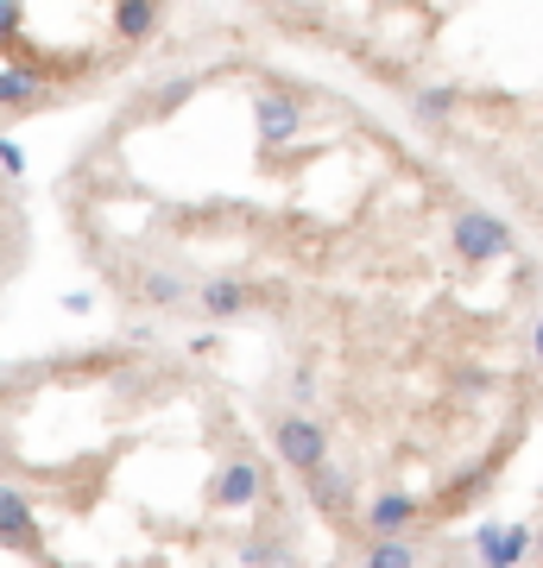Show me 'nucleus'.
<instances>
[{"label":"nucleus","mask_w":543,"mask_h":568,"mask_svg":"<svg viewBox=\"0 0 543 568\" xmlns=\"http://www.w3.org/2000/svg\"><path fill=\"white\" fill-rule=\"evenodd\" d=\"M519 253V234L512 222H500L493 209H455L449 215V260L462 272H481V265H500Z\"/></svg>","instance_id":"1"},{"label":"nucleus","mask_w":543,"mask_h":568,"mask_svg":"<svg viewBox=\"0 0 543 568\" xmlns=\"http://www.w3.org/2000/svg\"><path fill=\"white\" fill-rule=\"evenodd\" d=\"M272 455H279L284 474H310V467L329 462V429H322V417H310V410H284L279 424H272Z\"/></svg>","instance_id":"2"},{"label":"nucleus","mask_w":543,"mask_h":568,"mask_svg":"<svg viewBox=\"0 0 543 568\" xmlns=\"http://www.w3.org/2000/svg\"><path fill=\"white\" fill-rule=\"evenodd\" d=\"M303 121H310V95H298V89H260L253 95V140L265 152L291 145L303 133Z\"/></svg>","instance_id":"3"},{"label":"nucleus","mask_w":543,"mask_h":568,"mask_svg":"<svg viewBox=\"0 0 543 568\" xmlns=\"http://www.w3.org/2000/svg\"><path fill=\"white\" fill-rule=\"evenodd\" d=\"M265 499V467L260 455L247 448V455H228L222 467H215V480H209V506L215 511H253Z\"/></svg>","instance_id":"4"},{"label":"nucleus","mask_w":543,"mask_h":568,"mask_svg":"<svg viewBox=\"0 0 543 568\" xmlns=\"http://www.w3.org/2000/svg\"><path fill=\"white\" fill-rule=\"evenodd\" d=\"M0 549H20V556H44V530H39V511L20 487L0 480Z\"/></svg>","instance_id":"5"},{"label":"nucleus","mask_w":543,"mask_h":568,"mask_svg":"<svg viewBox=\"0 0 543 568\" xmlns=\"http://www.w3.org/2000/svg\"><path fill=\"white\" fill-rule=\"evenodd\" d=\"M197 310L209 323H241L247 310H253V284L234 278V272H215V278L197 284Z\"/></svg>","instance_id":"6"},{"label":"nucleus","mask_w":543,"mask_h":568,"mask_svg":"<svg viewBox=\"0 0 543 568\" xmlns=\"http://www.w3.org/2000/svg\"><path fill=\"white\" fill-rule=\"evenodd\" d=\"M303 493H310V506L322 511V518H335V525H348V506H354V480H348L335 462L310 467V474H298Z\"/></svg>","instance_id":"7"},{"label":"nucleus","mask_w":543,"mask_h":568,"mask_svg":"<svg viewBox=\"0 0 543 568\" xmlns=\"http://www.w3.org/2000/svg\"><path fill=\"white\" fill-rule=\"evenodd\" d=\"M418 499L411 493H399V487H385V493H373V506L361 511V530L366 537H404V530L418 525Z\"/></svg>","instance_id":"8"},{"label":"nucleus","mask_w":543,"mask_h":568,"mask_svg":"<svg viewBox=\"0 0 543 568\" xmlns=\"http://www.w3.org/2000/svg\"><path fill=\"white\" fill-rule=\"evenodd\" d=\"M474 556H481L486 568L531 562V525H481L474 530Z\"/></svg>","instance_id":"9"},{"label":"nucleus","mask_w":543,"mask_h":568,"mask_svg":"<svg viewBox=\"0 0 543 568\" xmlns=\"http://www.w3.org/2000/svg\"><path fill=\"white\" fill-rule=\"evenodd\" d=\"M159 20H164V0H114V39L121 44L159 39Z\"/></svg>","instance_id":"10"},{"label":"nucleus","mask_w":543,"mask_h":568,"mask_svg":"<svg viewBox=\"0 0 543 568\" xmlns=\"http://www.w3.org/2000/svg\"><path fill=\"white\" fill-rule=\"evenodd\" d=\"M455 114H462V89H455V82H430V89H418V95H411V121L430 126V133H436V126H449Z\"/></svg>","instance_id":"11"},{"label":"nucleus","mask_w":543,"mask_h":568,"mask_svg":"<svg viewBox=\"0 0 543 568\" xmlns=\"http://www.w3.org/2000/svg\"><path fill=\"white\" fill-rule=\"evenodd\" d=\"M133 291H140L145 304L152 310H178L183 297H190V284L178 278V272H171V265H145L140 272V284H133Z\"/></svg>","instance_id":"12"},{"label":"nucleus","mask_w":543,"mask_h":568,"mask_svg":"<svg viewBox=\"0 0 543 568\" xmlns=\"http://www.w3.org/2000/svg\"><path fill=\"white\" fill-rule=\"evenodd\" d=\"M44 102V82L32 70H0V108H39Z\"/></svg>","instance_id":"13"},{"label":"nucleus","mask_w":543,"mask_h":568,"mask_svg":"<svg viewBox=\"0 0 543 568\" xmlns=\"http://www.w3.org/2000/svg\"><path fill=\"white\" fill-rule=\"evenodd\" d=\"M366 562H373V568H411V562H418V549L404 544V537H373Z\"/></svg>","instance_id":"14"},{"label":"nucleus","mask_w":543,"mask_h":568,"mask_svg":"<svg viewBox=\"0 0 543 568\" xmlns=\"http://www.w3.org/2000/svg\"><path fill=\"white\" fill-rule=\"evenodd\" d=\"M291 556V544H279V537H247L241 544V562H284Z\"/></svg>","instance_id":"15"},{"label":"nucleus","mask_w":543,"mask_h":568,"mask_svg":"<svg viewBox=\"0 0 543 568\" xmlns=\"http://www.w3.org/2000/svg\"><path fill=\"white\" fill-rule=\"evenodd\" d=\"M0 171H7V178H20V171H26V152L13 140H0Z\"/></svg>","instance_id":"16"},{"label":"nucleus","mask_w":543,"mask_h":568,"mask_svg":"<svg viewBox=\"0 0 543 568\" xmlns=\"http://www.w3.org/2000/svg\"><path fill=\"white\" fill-rule=\"evenodd\" d=\"M310 392H316V379H310V373H291V398H298V405H310Z\"/></svg>","instance_id":"17"},{"label":"nucleus","mask_w":543,"mask_h":568,"mask_svg":"<svg viewBox=\"0 0 543 568\" xmlns=\"http://www.w3.org/2000/svg\"><path fill=\"white\" fill-rule=\"evenodd\" d=\"M20 26V0H0V32H13Z\"/></svg>","instance_id":"18"},{"label":"nucleus","mask_w":543,"mask_h":568,"mask_svg":"<svg viewBox=\"0 0 543 568\" xmlns=\"http://www.w3.org/2000/svg\"><path fill=\"white\" fill-rule=\"evenodd\" d=\"M531 361L543 366V316H537V328H531Z\"/></svg>","instance_id":"19"},{"label":"nucleus","mask_w":543,"mask_h":568,"mask_svg":"<svg viewBox=\"0 0 543 568\" xmlns=\"http://www.w3.org/2000/svg\"><path fill=\"white\" fill-rule=\"evenodd\" d=\"M0 462H7V424H0Z\"/></svg>","instance_id":"20"},{"label":"nucleus","mask_w":543,"mask_h":568,"mask_svg":"<svg viewBox=\"0 0 543 568\" xmlns=\"http://www.w3.org/2000/svg\"><path fill=\"white\" fill-rule=\"evenodd\" d=\"M253 7H265V0H253Z\"/></svg>","instance_id":"21"}]
</instances>
